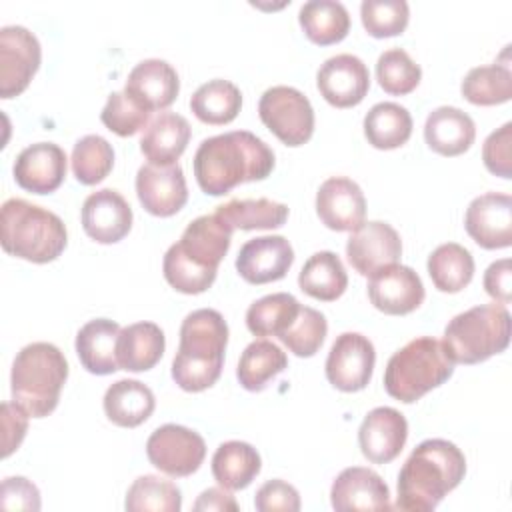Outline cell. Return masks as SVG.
Here are the masks:
<instances>
[{
    "instance_id": "1",
    "label": "cell",
    "mask_w": 512,
    "mask_h": 512,
    "mask_svg": "<svg viewBox=\"0 0 512 512\" xmlns=\"http://www.w3.org/2000/svg\"><path fill=\"white\" fill-rule=\"evenodd\" d=\"M274 168L272 148L248 130H232L200 142L194 176L204 194L224 196L244 182L264 180Z\"/></svg>"
},
{
    "instance_id": "2",
    "label": "cell",
    "mask_w": 512,
    "mask_h": 512,
    "mask_svg": "<svg viewBox=\"0 0 512 512\" xmlns=\"http://www.w3.org/2000/svg\"><path fill=\"white\" fill-rule=\"evenodd\" d=\"M232 228L214 212L192 220L162 262L166 282L182 294L208 290L232 242Z\"/></svg>"
},
{
    "instance_id": "3",
    "label": "cell",
    "mask_w": 512,
    "mask_h": 512,
    "mask_svg": "<svg viewBox=\"0 0 512 512\" xmlns=\"http://www.w3.org/2000/svg\"><path fill=\"white\" fill-rule=\"evenodd\" d=\"M464 474L466 458L454 442L442 438L424 440L400 468L396 508L430 512L462 482Z\"/></svg>"
},
{
    "instance_id": "4",
    "label": "cell",
    "mask_w": 512,
    "mask_h": 512,
    "mask_svg": "<svg viewBox=\"0 0 512 512\" xmlns=\"http://www.w3.org/2000/svg\"><path fill=\"white\" fill-rule=\"evenodd\" d=\"M228 324L218 310L190 312L180 326V344L172 360V378L186 392H202L216 384L224 366Z\"/></svg>"
},
{
    "instance_id": "5",
    "label": "cell",
    "mask_w": 512,
    "mask_h": 512,
    "mask_svg": "<svg viewBox=\"0 0 512 512\" xmlns=\"http://www.w3.org/2000/svg\"><path fill=\"white\" fill-rule=\"evenodd\" d=\"M0 242L4 252L46 264L56 260L68 242V232L60 216L22 198H10L2 204Z\"/></svg>"
},
{
    "instance_id": "6",
    "label": "cell",
    "mask_w": 512,
    "mask_h": 512,
    "mask_svg": "<svg viewBox=\"0 0 512 512\" xmlns=\"http://www.w3.org/2000/svg\"><path fill=\"white\" fill-rule=\"evenodd\" d=\"M66 378L68 362L60 348L50 342H32L24 346L12 362V400L28 416L44 418L58 406Z\"/></svg>"
},
{
    "instance_id": "7",
    "label": "cell",
    "mask_w": 512,
    "mask_h": 512,
    "mask_svg": "<svg viewBox=\"0 0 512 512\" xmlns=\"http://www.w3.org/2000/svg\"><path fill=\"white\" fill-rule=\"evenodd\" d=\"M452 372L454 360L448 356L444 342L420 336L390 356L384 370V388L392 398L412 404L444 384Z\"/></svg>"
},
{
    "instance_id": "8",
    "label": "cell",
    "mask_w": 512,
    "mask_h": 512,
    "mask_svg": "<svg viewBox=\"0 0 512 512\" xmlns=\"http://www.w3.org/2000/svg\"><path fill=\"white\" fill-rule=\"evenodd\" d=\"M444 348L454 364H478L510 344V312L504 304H480L454 316L444 328Z\"/></svg>"
},
{
    "instance_id": "9",
    "label": "cell",
    "mask_w": 512,
    "mask_h": 512,
    "mask_svg": "<svg viewBox=\"0 0 512 512\" xmlns=\"http://www.w3.org/2000/svg\"><path fill=\"white\" fill-rule=\"evenodd\" d=\"M262 124L286 146H302L314 132L310 100L292 86H272L258 102Z\"/></svg>"
},
{
    "instance_id": "10",
    "label": "cell",
    "mask_w": 512,
    "mask_h": 512,
    "mask_svg": "<svg viewBox=\"0 0 512 512\" xmlns=\"http://www.w3.org/2000/svg\"><path fill=\"white\" fill-rule=\"evenodd\" d=\"M146 456L154 468L184 478L194 474L206 456L204 438L180 424H164L156 428L146 442Z\"/></svg>"
},
{
    "instance_id": "11",
    "label": "cell",
    "mask_w": 512,
    "mask_h": 512,
    "mask_svg": "<svg viewBox=\"0 0 512 512\" xmlns=\"http://www.w3.org/2000/svg\"><path fill=\"white\" fill-rule=\"evenodd\" d=\"M42 48L38 38L24 26L0 30V98L22 94L38 72Z\"/></svg>"
},
{
    "instance_id": "12",
    "label": "cell",
    "mask_w": 512,
    "mask_h": 512,
    "mask_svg": "<svg viewBox=\"0 0 512 512\" xmlns=\"http://www.w3.org/2000/svg\"><path fill=\"white\" fill-rule=\"evenodd\" d=\"M376 362L374 344L360 332L340 334L326 358V378L342 392L364 390Z\"/></svg>"
},
{
    "instance_id": "13",
    "label": "cell",
    "mask_w": 512,
    "mask_h": 512,
    "mask_svg": "<svg viewBox=\"0 0 512 512\" xmlns=\"http://www.w3.org/2000/svg\"><path fill=\"white\" fill-rule=\"evenodd\" d=\"M346 256L358 274L372 276L380 268L398 264L402 256V240L386 222H364L352 230L346 242Z\"/></svg>"
},
{
    "instance_id": "14",
    "label": "cell",
    "mask_w": 512,
    "mask_h": 512,
    "mask_svg": "<svg viewBox=\"0 0 512 512\" xmlns=\"http://www.w3.org/2000/svg\"><path fill=\"white\" fill-rule=\"evenodd\" d=\"M464 228L486 250L508 248L512 244V198L502 192L476 196L466 208Z\"/></svg>"
},
{
    "instance_id": "15",
    "label": "cell",
    "mask_w": 512,
    "mask_h": 512,
    "mask_svg": "<svg viewBox=\"0 0 512 512\" xmlns=\"http://www.w3.org/2000/svg\"><path fill=\"white\" fill-rule=\"evenodd\" d=\"M424 296V284L410 266L390 264L374 272L368 280V298L372 306L390 316L414 312L424 302Z\"/></svg>"
},
{
    "instance_id": "16",
    "label": "cell",
    "mask_w": 512,
    "mask_h": 512,
    "mask_svg": "<svg viewBox=\"0 0 512 512\" xmlns=\"http://www.w3.org/2000/svg\"><path fill=\"white\" fill-rule=\"evenodd\" d=\"M136 194L152 216L168 218L184 208L188 200L186 178L178 162L168 166L146 164L136 174Z\"/></svg>"
},
{
    "instance_id": "17",
    "label": "cell",
    "mask_w": 512,
    "mask_h": 512,
    "mask_svg": "<svg viewBox=\"0 0 512 512\" xmlns=\"http://www.w3.org/2000/svg\"><path fill=\"white\" fill-rule=\"evenodd\" d=\"M316 86L334 108H352L368 94L370 74L358 56L336 54L318 68Z\"/></svg>"
},
{
    "instance_id": "18",
    "label": "cell",
    "mask_w": 512,
    "mask_h": 512,
    "mask_svg": "<svg viewBox=\"0 0 512 512\" xmlns=\"http://www.w3.org/2000/svg\"><path fill=\"white\" fill-rule=\"evenodd\" d=\"M316 214L330 230H356L366 218V198L362 188L346 176L324 180L316 192Z\"/></svg>"
},
{
    "instance_id": "19",
    "label": "cell",
    "mask_w": 512,
    "mask_h": 512,
    "mask_svg": "<svg viewBox=\"0 0 512 512\" xmlns=\"http://www.w3.org/2000/svg\"><path fill=\"white\" fill-rule=\"evenodd\" d=\"M408 438V422L402 412L390 406L370 410L358 430V444L372 464L392 462L404 448Z\"/></svg>"
},
{
    "instance_id": "20",
    "label": "cell",
    "mask_w": 512,
    "mask_h": 512,
    "mask_svg": "<svg viewBox=\"0 0 512 512\" xmlns=\"http://www.w3.org/2000/svg\"><path fill=\"white\" fill-rule=\"evenodd\" d=\"M12 172L22 190L50 194L66 178V152L54 142L30 144L16 156Z\"/></svg>"
},
{
    "instance_id": "21",
    "label": "cell",
    "mask_w": 512,
    "mask_h": 512,
    "mask_svg": "<svg viewBox=\"0 0 512 512\" xmlns=\"http://www.w3.org/2000/svg\"><path fill=\"white\" fill-rule=\"evenodd\" d=\"M82 228L100 244L120 242L132 228V208L118 190H96L82 204Z\"/></svg>"
},
{
    "instance_id": "22",
    "label": "cell",
    "mask_w": 512,
    "mask_h": 512,
    "mask_svg": "<svg viewBox=\"0 0 512 512\" xmlns=\"http://www.w3.org/2000/svg\"><path fill=\"white\" fill-rule=\"evenodd\" d=\"M292 262L294 248L284 236H260L240 248L236 270L250 284H268L284 278Z\"/></svg>"
},
{
    "instance_id": "23",
    "label": "cell",
    "mask_w": 512,
    "mask_h": 512,
    "mask_svg": "<svg viewBox=\"0 0 512 512\" xmlns=\"http://www.w3.org/2000/svg\"><path fill=\"white\" fill-rule=\"evenodd\" d=\"M332 508L338 512L350 510H388L390 490L386 482L370 468H344L330 488Z\"/></svg>"
},
{
    "instance_id": "24",
    "label": "cell",
    "mask_w": 512,
    "mask_h": 512,
    "mask_svg": "<svg viewBox=\"0 0 512 512\" xmlns=\"http://www.w3.org/2000/svg\"><path fill=\"white\" fill-rule=\"evenodd\" d=\"M180 92L178 72L160 58H148L138 62L126 80L124 94L130 96L144 110L168 108Z\"/></svg>"
},
{
    "instance_id": "25",
    "label": "cell",
    "mask_w": 512,
    "mask_h": 512,
    "mask_svg": "<svg viewBox=\"0 0 512 512\" xmlns=\"http://www.w3.org/2000/svg\"><path fill=\"white\" fill-rule=\"evenodd\" d=\"M474 138V120L456 106H438L426 118L424 140L436 154L460 156L474 144Z\"/></svg>"
},
{
    "instance_id": "26",
    "label": "cell",
    "mask_w": 512,
    "mask_h": 512,
    "mask_svg": "<svg viewBox=\"0 0 512 512\" xmlns=\"http://www.w3.org/2000/svg\"><path fill=\"white\" fill-rule=\"evenodd\" d=\"M190 124L176 112H160L148 122L140 138V150L150 164H174L190 142Z\"/></svg>"
},
{
    "instance_id": "27",
    "label": "cell",
    "mask_w": 512,
    "mask_h": 512,
    "mask_svg": "<svg viewBox=\"0 0 512 512\" xmlns=\"http://www.w3.org/2000/svg\"><path fill=\"white\" fill-rule=\"evenodd\" d=\"M120 326L108 318H96L86 322L76 334V354L80 364L98 376L112 374L120 370L116 344L120 336Z\"/></svg>"
},
{
    "instance_id": "28",
    "label": "cell",
    "mask_w": 512,
    "mask_h": 512,
    "mask_svg": "<svg viewBox=\"0 0 512 512\" xmlns=\"http://www.w3.org/2000/svg\"><path fill=\"white\" fill-rule=\"evenodd\" d=\"M166 348L164 332L154 322H136L120 330L116 356L120 370L144 372L154 368Z\"/></svg>"
},
{
    "instance_id": "29",
    "label": "cell",
    "mask_w": 512,
    "mask_h": 512,
    "mask_svg": "<svg viewBox=\"0 0 512 512\" xmlns=\"http://www.w3.org/2000/svg\"><path fill=\"white\" fill-rule=\"evenodd\" d=\"M156 408L154 392L138 380H118L104 394L108 420L122 428H136L150 418Z\"/></svg>"
},
{
    "instance_id": "30",
    "label": "cell",
    "mask_w": 512,
    "mask_h": 512,
    "mask_svg": "<svg viewBox=\"0 0 512 512\" xmlns=\"http://www.w3.org/2000/svg\"><path fill=\"white\" fill-rule=\"evenodd\" d=\"M262 466L258 450L240 440L222 442L212 456V476L226 490H244Z\"/></svg>"
},
{
    "instance_id": "31",
    "label": "cell",
    "mask_w": 512,
    "mask_h": 512,
    "mask_svg": "<svg viewBox=\"0 0 512 512\" xmlns=\"http://www.w3.org/2000/svg\"><path fill=\"white\" fill-rule=\"evenodd\" d=\"M298 286L304 294L316 300L332 302L346 292L348 274L338 254L330 250H322L312 254L304 262L298 274Z\"/></svg>"
},
{
    "instance_id": "32",
    "label": "cell",
    "mask_w": 512,
    "mask_h": 512,
    "mask_svg": "<svg viewBox=\"0 0 512 512\" xmlns=\"http://www.w3.org/2000/svg\"><path fill=\"white\" fill-rule=\"evenodd\" d=\"M306 38L318 46H330L346 38L350 30V14L342 2L310 0L298 12Z\"/></svg>"
},
{
    "instance_id": "33",
    "label": "cell",
    "mask_w": 512,
    "mask_h": 512,
    "mask_svg": "<svg viewBox=\"0 0 512 512\" xmlns=\"http://www.w3.org/2000/svg\"><path fill=\"white\" fill-rule=\"evenodd\" d=\"M288 368L286 352L270 340H254L250 342L236 368V378L242 388L250 392H260L268 386V382Z\"/></svg>"
},
{
    "instance_id": "34",
    "label": "cell",
    "mask_w": 512,
    "mask_h": 512,
    "mask_svg": "<svg viewBox=\"0 0 512 512\" xmlns=\"http://www.w3.org/2000/svg\"><path fill=\"white\" fill-rule=\"evenodd\" d=\"M412 134L410 112L396 102H378L364 116V136L378 150H394Z\"/></svg>"
},
{
    "instance_id": "35",
    "label": "cell",
    "mask_w": 512,
    "mask_h": 512,
    "mask_svg": "<svg viewBox=\"0 0 512 512\" xmlns=\"http://www.w3.org/2000/svg\"><path fill=\"white\" fill-rule=\"evenodd\" d=\"M242 108V94L230 80L214 78L202 84L190 98L194 116L212 126L232 122Z\"/></svg>"
},
{
    "instance_id": "36",
    "label": "cell",
    "mask_w": 512,
    "mask_h": 512,
    "mask_svg": "<svg viewBox=\"0 0 512 512\" xmlns=\"http://www.w3.org/2000/svg\"><path fill=\"white\" fill-rule=\"evenodd\" d=\"M216 214L232 230H272L288 220V206L270 198L230 200L216 208Z\"/></svg>"
},
{
    "instance_id": "37",
    "label": "cell",
    "mask_w": 512,
    "mask_h": 512,
    "mask_svg": "<svg viewBox=\"0 0 512 512\" xmlns=\"http://www.w3.org/2000/svg\"><path fill=\"white\" fill-rule=\"evenodd\" d=\"M428 274L440 292H460L474 276V258L456 242L440 244L428 256Z\"/></svg>"
},
{
    "instance_id": "38",
    "label": "cell",
    "mask_w": 512,
    "mask_h": 512,
    "mask_svg": "<svg viewBox=\"0 0 512 512\" xmlns=\"http://www.w3.org/2000/svg\"><path fill=\"white\" fill-rule=\"evenodd\" d=\"M302 304L288 292L268 294L250 304L246 326L254 336H282L298 316Z\"/></svg>"
},
{
    "instance_id": "39",
    "label": "cell",
    "mask_w": 512,
    "mask_h": 512,
    "mask_svg": "<svg viewBox=\"0 0 512 512\" xmlns=\"http://www.w3.org/2000/svg\"><path fill=\"white\" fill-rule=\"evenodd\" d=\"M462 96L476 106H496L512 98V72L508 64L472 68L462 80Z\"/></svg>"
},
{
    "instance_id": "40",
    "label": "cell",
    "mask_w": 512,
    "mask_h": 512,
    "mask_svg": "<svg viewBox=\"0 0 512 512\" xmlns=\"http://www.w3.org/2000/svg\"><path fill=\"white\" fill-rule=\"evenodd\" d=\"M124 508L128 512H178L182 508V494L172 480L144 474L128 488Z\"/></svg>"
},
{
    "instance_id": "41",
    "label": "cell",
    "mask_w": 512,
    "mask_h": 512,
    "mask_svg": "<svg viewBox=\"0 0 512 512\" xmlns=\"http://www.w3.org/2000/svg\"><path fill=\"white\" fill-rule=\"evenodd\" d=\"M72 172L80 184L94 186L102 182L114 166V150L110 142L98 134H88L74 144Z\"/></svg>"
},
{
    "instance_id": "42",
    "label": "cell",
    "mask_w": 512,
    "mask_h": 512,
    "mask_svg": "<svg viewBox=\"0 0 512 512\" xmlns=\"http://www.w3.org/2000/svg\"><path fill=\"white\" fill-rule=\"evenodd\" d=\"M376 78L384 92L404 96L420 84L422 70L406 50L390 48L378 56Z\"/></svg>"
},
{
    "instance_id": "43",
    "label": "cell",
    "mask_w": 512,
    "mask_h": 512,
    "mask_svg": "<svg viewBox=\"0 0 512 512\" xmlns=\"http://www.w3.org/2000/svg\"><path fill=\"white\" fill-rule=\"evenodd\" d=\"M328 332L326 316L310 306H302L294 322L280 336L282 344L300 358L314 356L324 344Z\"/></svg>"
},
{
    "instance_id": "44",
    "label": "cell",
    "mask_w": 512,
    "mask_h": 512,
    "mask_svg": "<svg viewBox=\"0 0 512 512\" xmlns=\"http://www.w3.org/2000/svg\"><path fill=\"white\" fill-rule=\"evenodd\" d=\"M360 18L370 36L390 38L406 30L410 8L406 0H364Z\"/></svg>"
},
{
    "instance_id": "45",
    "label": "cell",
    "mask_w": 512,
    "mask_h": 512,
    "mask_svg": "<svg viewBox=\"0 0 512 512\" xmlns=\"http://www.w3.org/2000/svg\"><path fill=\"white\" fill-rule=\"evenodd\" d=\"M150 112L138 106L130 96L122 92H112L100 112L102 124L118 136H134L138 130L148 126Z\"/></svg>"
},
{
    "instance_id": "46",
    "label": "cell",
    "mask_w": 512,
    "mask_h": 512,
    "mask_svg": "<svg viewBox=\"0 0 512 512\" xmlns=\"http://www.w3.org/2000/svg\"><path fill=\"white\" fill-rule=\"evenodd\" d=\"M512 124L506 122L498 130H494L482 146V160L488 172L500 176L504 180L512 178Z\"/></svg>"
},
{
    "instance_id": "47",
    "label": "cell",
    "mask_w": 512,
    "mask_h": 512,
    "mask_svg": "<svg viewBox=\"0 0 512 512\" xmlns=\"http://www.w3.org/2000/svg\"><path fill=\"white\" fill-rule=\"evenodd\" d=\"M254 506L258 512H276V510L298 512L300 510V494L292 484H288L280 478L268 480L266 484H262L256 490Z\"/></svg>"
},
{
    "instance_id": "48",
    "label": "cell",
    "mask_w": 512,
    "mask_h": 512,
    "mask_svg": "<svg viewBox=\"0 0 512 512\" xmlns=\"http://www.w3.org/2000/svg\"><path fill=\"white\" fill-rule=\"evenodd\" d=\"M0 506L4 510H40V492L24 476H10L2 480Z\"/></svg>"
},
{
    "instance_id": "49",
    "label": "cell",
    "mask_w": 512,
    "mask_h": 512,
    "mask_svg": "<svg viewBox=\"0 0 512 512\" xmlns=\"http://www.w3.org/2000/svg\"><path fill=\"white\" fill-rule=\"evenodd\" d=\"M2 456L8 458L24 440L28 430V414L16 404V402H4L2 404Z\"/></svg>"
},
{
    "instance_id": "50",
    "label": "cell",
    "mask_w": 512,
    "mask_h": 512,
    "mask_svg": "<svg viewBox=\"0 0 512 512\" xmlns=\"http://www.w3.org/2000/svg\"><path fill=\"white\" fill-rule=\"evenodd\" d=\"M512 270L510 260L502 258L492 262L484 272V290L500 304H508L512 298Z\"/></svg>"
},
{
    "instance_id": "51",
    "label": "cell",
    "mask_w": 512,
    "mask_h": 512,
    "mask_svg": "<svg viewBox=\"0 0 512 512\" xmlns=\"http://www.w3.org/2000/svg\"><path fill=\"white\" fill-rule=\"evenodd\" d=\"M196 512H238V502L226 488H208L194 502Z\"/></svg>"
}]
</instances>
